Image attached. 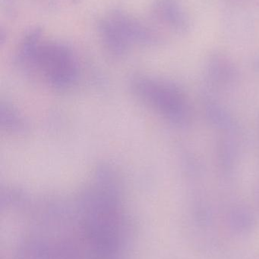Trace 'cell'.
I'll return each instance as SVG.
<instances>
[{
  "label": "cell",
  "instance_id": "1",
  "mask_svg": "<svg viewBox=\"0 0 259 259\" xmlns=\"http://www.w3.org/2000/svg\"><path fill=\"white\" fill-rule=\"evenodd\" d=\"M154 11L161 21L179 33L190 28V21L178 0H156Z\"/></svg>",
  "mask_w": 259,
  "mask_h": 259
},
{
  "label": "cell",
  "instance_id": "5",
  "mask_svg": "<svg viewBox=\"0 0 259 259\" xmlns=\"http://www.w3.org/2000/svg\"><path fill=\"white\" fill-rule=\"evenodd\" d=\"M217 156L223 170L225 171L232 170L237 161V145L231 139L227 137L222 139L219 143Z\"/></svg>",
  "mask_w": 259,
  "mask_h": 259
},
{
  "label": "cell",
  "instance_id": "4",
  "mask_svg": "<svg viewBox=\"0 0 259 259\" xmlns=\"http://www.w3.org/2000/svg\"><path fill=\"white\" fill-rule=\"evenodd\" d=\"M205 113L208 122L215 128L226 132H231L236 129L234 117L220 103L208 101L205 104Z\"/></svg>",
  "mask_w": 259,
  "mask_h": 259
},
{
  "label": "cell",
  "instance_id": "3",
  "mask_svg": "<svg viewBox=\"0 0 259 259\" xmlns=\"http://www.w3.org/2000/svg\"><path fill=\"white\" fill-rule=\"evenodd\" d=\"M255 217L250 208L245 205L233 207L228 214L230 230L238 236H246L255 229Z\"/></svg>",
  "mask_w": 259,
  "mask_h": 259
},
{
  "label": "cell",
  "instance_id": "6",
  "mask_svg": "<svg viewBox=\"0 0 259 259\" xmlns=\"http://www.w3.org/2000/svg\"><path fill=\"white\" fill-rule=\"evenodd\" d=\"M254 68L255 71L259 73V54L255 57V60H254Z\"/></svg>",
  "mask_w": 259,
  "mask_h": 259
},
{
  "label": "cell",
  "instance_id": "2",
  "mask_svg": "<svg viewBox=\"0 0 259 259\" xmlns=\"http://www.w3.org/2000/svg\"><path fill=\"white\" fill-rule=\"evenodd\" d=\"M208 80L214 86H229L237 77V70L227 56L216 54L211 58L207 67Z\"/></svg>",
  "mask_w": 259,
  "mask_h": 259
}]
</instances>
